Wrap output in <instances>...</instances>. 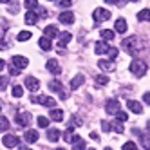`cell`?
Returning a JSON list of instances; mask_svg holds the SVG:
<instances>
[{
	"label": "cell",
	"instance_id": "ee69618b",
	"mask_svg": "<svg viewBox=\"0 0 150 150\" xmlns=\"http://www.w3.org/2000/svg\"><path fill=\"white\" fill-rule=\"evenodd\" d=\"M101 128H103V130H109V128H110V125L107 123V121H101Z\"/></svg>",
	"mask_w": 150,
	"mask_h": 150
},
{
	"label": "cell",
	"instance_id": "30bf717a",
	"mask_svg": "<svg viewBox=\"0 0 150 150\" xmlns=\"http://www.w3.org/2000/svg\"><path fill=\"white\" fill-rule=\"evenodd\" d=\"M25 87H27L31 92H36L38 87H40V81H38L35 76H27V78H25Z\"/></svg>",
	"mask_w": 150,
	"mask_h": 150
},
{
	"label": "cell",
	"instance_id": "d4e9b609",
	"mask_svg": "<svg viewBox=\"0 0 150 150\" xmlns=\"http://www.w3.org/2000/svg\"><path fill=\"white\" fill-rule=\"evenodd\" d=\"M137 20L139 22H148L150 20V9H141V11L137 13Z\"/></svg>",
	"mask_w": 150,
	"mask_h": 150
},
{
	"label": "cell",
	"instance_id": "e0dca14e",
	"mask_svg": "<svg viewBox=\"0 0 150 150\" xmlns=\"http://www.w3.org/2000/svg\"><path fill=\"white\" fill-rule=\"evenodd\" d=\"M71 38H72L71 33H60V35H58V45H60V47H65L69 42H71Z\"/></svg>",
	"mask_w": 150,
	"mask_h": 150
},
{
	"label": "cell",
	"instance_id": "8992f818",
	"mask_svg": "<svg viewBox=\"0 0 150 150\" xmlns=\"http://www.w3.org/2000/svg\"><path fill=\"white\" fill-rule=\"evenodd\" d=\"M11 62H13V67H16V69H25V67L29 65V60H27V58H24V56H20V54L13 56V58H11Z\"/></svg>",
	"mask_w": 150,
	"mask_h": 150
},
{
	"label": "cell",
	"instance_id": "b9f144b4",
	"mask_svg": "<svg viewBox=\"0 0 150 150\" xmlns=\"http://www.w3.org/2000/svg\"><path fill=\"white\" fill-rule=\"evenodd\" d=\"M9 11H11V13H16V11H18V4H16V2L11 4V6H9Z\"/></svg>",
	"mask_w": 150,
	"mask_h": 150
},
{
	"label": "cell",
	"instance_id": "277c9868",
	"mask_svg": "<svg viewBox=\"0 0 150 150\" xmlns=\"http://www.w3.org/2000/svg\"><path fill=\"white\" fill-rule=\"evenodd\" d=\"M18 141H20V139H18L16 136H13V134H6V136L2 137V145L7 146V148H15V146L18 145Z\"/></svg>",
	"mask_w": 150,
	"mask_h": 150
},
{
	"label": "cell",
	"instance_id": "f546056e",
	"mask_svg": "<svg viewBox=\"0 0 150 150\" xmlns=\"http://www.w3.org/2000/svg\"><path fill=\"white\" fill-rule=\"evenodd\" d=\"M16 40H18V42H25V40H31V33H29V31H22V33H18Z\"/></svg>",
	"mask_w": 150,
	"mask_h": 150
},
{
	"label": "cell",
	"instance_id": "44dd1931",
	"mask_svg": "<svg viewBox=\"0 0 150 150\" xmlns=\"http://www.w3.org/2000/svg\"><path fill=\"white\" fill-rule=\"evenodd\" d=\"M109 45L105 44V42H98V44L94 45V51H96V54H105V52H109Z\"/></svg>",
	"mask_w": 150,
	"mask_h": 150
},
{
	"label": "cell",
	"instance_id": "f907efd6",
	"mask_svg": "<svg viewBox=\"0 0 150 150\" xmlns=\"http://www.w3.org/2000/svg\"><path fill=\"white\" fill-rule=\"evenodd\" d=\"M60 150H63V148H60Z\"/></svg>",
	"mask_w": 150,
	"mask_h": 150
},
{
	"label": "cell",
	"instance_id": "f35d334b",
	"mask_svg": "<svg viewBox=\"0 0 150 150\" xmlns=\"http://www.w3.org/2000/svg\"><path fill=\"white\" fill-rule=\"evenodd\" d=\"M96 83H98V85H107V83H109V78H107V76H98V78H96Z\"/></svg>",
	"mask_w": 150,
	"mask_h": 150
},
{
	"label": "cell",
	"instance_id": "ab89813d",
	"mask_svg": "<svg viewBox=\"0 0 150 150\" xmlns=\"http://www.w3.org/2000/svg\"><path fill=\"white\" fill-rule=\"evenodd\" d=\"M60 6L62 7H71L72 6V0H60Z\"/></svg>",
	"mask_w": 150,
	"mask_h": 150
},
{
	"label": "cell",
	"instance_id": "603a6c76",
	"mask_svg": "<svg viewBox=\"0 0 150 150\" xmlns=\"http://www.w3.org/2000/svg\"><path fill=\"white\" fill-rule=\"evenodd\" d=\"M24 139L27 143H35V141H38V132L36 130H27L24 134Z\"/></svg>",
	"mask_w": 150,
	"mask_h": 150
},
{
	"label": "cell",
	"instance_id": "60d3db41",
	"mask_svg": "<svg viewBox=\"0 0 150 150\" xmlns=\"http://www.w3.org/2000/svg\"><path fill=\"white\" fill-rule=\"evenodd\" d=\"M107 4H117V6H123V0H105Z\"/></svg>",
	"mask_w": 150,
	"mask_h": 150
},
{
	"label": "cell",
	"instance_id": "8fae6325",
	"mask_svg": "<svg viewBox=\"0 0 150 150\" xmlns=\"http://www.w3.org/2000/svg\"><path fill=\"white\" fill-rule=\"evenodd\" d=\"M127 107H128V110H132L134 114H141V112H143V105L139 103V101L128 100V101H127Z\"/></svg>",
	"mask_w": 150,
	"mask_h": 150
},
{
	"label": "cell",
	"instance_id": "d6a6232c",
	"mask_svg": "<svg viewBox=\"0 0 150 150\" xmlns=\"http://www.w3.org/2000/svg\"><path fill=\"white\" fill-rule=\"evenodd\" d=\"M107 54H109V58H110V60L114 62V60L117 58V54H120V51H117L116 47H110V49H109V52H107Z\"/></svg>",
	"mask_w": 150,
	"mask_h": 150
},
{
	"label": "cell",
	"instance_id": "52a82bcc",
	"mask_svg": "<svg viewBox=\"0 0 150 150\" xmlns=\"http://www.w3.org/2000/svg\"><path fill=\"white\" fill-rule=\"evenodd\" d=\"M35 101L44 107H49V109H54V105H56L54 98H51V96H40V98H35Z\"/></svg>",
	"mask_w": 150,
	"mask_h": 150
},
{
	"label": "cell",
	"instance_id": "9a60e30c",
	"mask_svg": "<svg viewBox=\"0 0 150 150\" xmlns=\"http://www.w3.org/2000/svg\"><path fill=\"white\" fill-rule=\"evenodd\" d=\"M105 109H107V112H109V114H116L117 110H120V103H117L116 100H109V101H107V105H105Z\"/></svg>",
	"mask_w": 150,
	"mask_h": 150
},
{
	"label": "cell",
	"instance_id": "4fadbf2b",
	"mask_svg": "<svg viewBox=\"0 0 150 150\" xmlns=\"http://www.w3.org/2000/svg\"><path fill=\"white\" fill-rule=\"evenodd\" d=\"M45 67H47V71H49V72H52V74H58V72H60V65H58V60H54V58L47 60Z\"/></svg>",
	"mask_w": 150,
	"mask_h": 150
},
{
	"label": "cell",
	"instance_id": "7402d4cb",
	"mask_svg": "<svg viewBox=\"0 0 150 150\" xmlns=\"http://www.w3.org/2000/svg\"><path fill=\"white\" fill-rule=\"evenodd\" d=\"M83 81H85V76H83V74H76V76L71 80V89H78Z\"/></svg>",
	"mask_w": 150,
	"mask_h": 150
},
{
	"label": "cell",
	"instance_id": "3957f363",
	"mask_svg": "<svg viewBox=\"0 0 150 150\" xmlns=\"http://www.w3.org/2000/svg\"><path fill=\"white\" fill-rule=\"evenodd\" d=\"M136 42H137V36H130V38H125L123 40V49L127 51V52H136V49H137V45H136Z\"/></svg>",
	"mask_w": 150,
	"mask_h": 150
},
{
	"label": "cell",
	"instance_id": "484cf974",
	"mask_svg": "<svg viewBox=\"0 0 150 150\" xmlns=\"http://www.w3.org/2000/svg\"><path fill=\"white\" fill-rule=\"evenodd\" d=\"M38 44H40V47L44 49V51H51V47H52V45H51V40H49L47 36H42Z\"/></svg>",
	"mask_w": 150,
	"mask_h": 150
},
{
	"label": "cell",
	"instance_id": "d6986e66",
	"mask_svg": "<svg viewBox=\"0 0 150 150\" xmlns=\"http://www.w3.org/2000/svg\"><path fill=\"white\" fill-rule=\"evenodd\" d=\"M38 18H40V16H38L35 11H27V15H25V18H24V20H25V24H29V25H35V24L38 22Z\"/></svg>",
	"mask_w": 150,
	"mask_h": 150
},
{
	"label": "cell",
	"instance_id": "1f68e13d",
	"mask_svg": "<svg viewBox=\"0 0 150 150\" xmlns=\"http://www.w3.org/2000/svg\"><path fill=\"white\" fill-rule=\"evenodd\" d=\"M47 125H49V117L40 116V117H38V127H40V128H45Z\"/></svg>",
	"mask_w": 150,
	"mask_h": 150
},
{
	"label": "cell",
	"instance_id": "8d00e7d4",
	"mask_svg": "<svg viewBox=\"0 0 150 150\" xmlns=\"http://www.w3.org/2000/svg\"><path fill=\"white\" fill-rule=\"evenodd\" d=\"M123 150H139V148L136 146V143H132V141H127V143L123 145Z\"/></svg>",
	"mask_w": 150,
	"mask_h": 150
},
{
	"label": "cell",
	"instance_id": "4dcf8cb0",
	"mask_svg": "<svg viewBox=\"0 0 150 150\" xmlns=\"http://www.w3.org/2000/svg\"><path fill=\"white\" fill-rule=\"evenodd\" d=\"M9 128V121L6 120V116H0V132H4Z\"/></svg>",
	"mask_w": 150,
	"mask_h": 150
},
{
	"label": "cell",
	"instance_id": "836d02e7",
	"mask_svg": "<svg viewBox=\"0 0 150 150\" xmlns=\"http://www.w3.org/2000/svg\"><path fill=\"white\" fill-rule=\"evenodd\" d=\"M141 141H143V146L150 150V134H143V137H141Z\"/></svg>",
	"mask_w": 150,
	"mask_h": 150
},
{
	"label": "cell",
	"instance_id": "bcb514c9",
	"mask_svg": "<svg viewBox=\"0 0 150 150\" xmlns=\"http://www.w3.org/2000/svg\"><path fill=\"white\" fill-rule=\"evenodd\" d=\"M18 148H20V150H31V148H27V146H24V145H20Z\"/></svg>",
	"mask_w": 150,
	"mask_h": 150
},
{
	"label": "cell",
	"instance_id": "9c48e42d",
	"mask_svg": "<svg viewBox=\"0 0 150 150\" xmlns=\"http://www.w3.org/2000/svg\"><path fill=\"white\" fill-rule=\"evenodd\" d=\"M98 67H100L101 71H105V72H110V71L116 69V63H114L112 60H100V62H98Z\"/></svg>",
	"mask_w": 150,
	"mask_h": 150
},
{
	"label": "cell",
	"instance_id": "ac0fdd59",
	"mask_svg": "<svg viewBox=\"0 0 150 150\" xmlns=\"http://www.w3.org/2000/svg\"><path fill=\"white\" fill-rule=\"evenodd\" d=\"M49 116H51V120L52 121H63V110H60V109H51V112H49Z\"/></svg>",
	"mask_w": 150,
	"mask_h": 150
},
{
	"label": "cell",
	"instance_id": "2e32d148",
	"mask_svg": "<svg viewBox=\"0 0 150 150\" xmlns=\"http://www.w3.org/2000/svg\"><path fill=\"white\" fill-rule=\"evenodd\" d=\"M60 137H62V134H60V130H58V128H49V130H47V139H49V141L56 143Z\"/></svg>",
	"mask_w": 150,
	"mask_h": 150
},
{
	"label": "cell",
	"instance_id": "d590c367",
	"mask_svg": "<svg viewBox=\"0 0 150 150\" xmlns=\"http://www.w3.org/2000/svg\"><path fill=\"white\" fill-rule=\"evenodd\" d=\"M7 83H9V78L7 76H0V91H4L7 87Z\"/></svg>",
	"mask_w": 150,
	"mask_h": 150
},
{
	"label": "cell",
	"instance_id": "7bdbcfd3",
	"mask_svg": "<svg viewBox=\"0 0 150 150\" xmlns=\"http://www.w3.org/2000/svg\"><path fill=\"white\" fill-rule=\"evenodd\" d=\"M143 101H145V103H150V92H145V96H143Z\"/></svg>",
	"mask_w": 150,
	"mask_h": 150
},
{
	"label": "cell",
	"instance_id": "5bb4252c",
	"mask_svg": "<svg viewBox=\"0 0 150 150\" xmlns=\"http://www.w3.org/2000/svg\"><path fill=\"white\" fill-rule=\"evenodd\" d=\"M58 20H60L62 24H67V25H69V24L74 22V15H72L71 11H63L62 15H58Z\"/></svg>",
	"mask_w": 150,
	"mask_h": 150
},
{
	"label": "cell",
	"instance_id": "ba28073f",
	"mask_svg": "<svg viewBox=\"0 0 150 150\" xmlns=\"http://www.w3.org/2000/svg\"><path fill=\"white\" fill-rule=\"evenodd\" d=\"M15 121H16L20 127H29V123H31V114H29V112H20V114L15 117Z\"/></svg>",
	"mask_w": 150,
	"mask_h": 150
},
{
	"label": "cell",
	"instance_id": "4316f807",
	"mask_svg": "<svg viewBox=\"0 0 150 150\" xmlns=\"http://www.w3.org/2000/svg\"><path fill=\"white\" fill-rule=\"evenodd\" d=\"M24 6L27 7V11H33L38 7V0H24Z\"/></svg>",
	"mask_w": 150,
	"mask_h": 150
},
{
	"label": "cell",
	"instance_id": "6da1fadb",
	"mask_svg": "<svg viewBox=\"0 0 150 150\" xmlns=\"http://www.w3.org/2000/svg\"><path fill=\"white\" fill-rule=\"evenodd\" d=\"M130 72H134V76H137V78H141L143 74L146 72V63L143 62V60H132L130 62Z\"/></svg>",
	"mask_w": 150,
	"mask_h": 150
},
{
	"label": "cell",
	"instance_id": "83f0119b",
	"mask_svg": "<svg viewBox=\"0 0 150 150\" xmlns=\"http://www.w3.org/2000/svg\"><path fill=\"white\" fill-rule=\"evenodd\" d=\"M11 94H13V98H22L24 89L20 87V85H15V87H13V91H11Z\"/></svg>",
	"mask_w": 150,
	"mask_h": 150
},
{
	"label": "cell",
	"instance_id": "ffe728a7",
	"mask_svg": "<svg viewBox=\"0 0 150 150\" xmlns=\"http://www.w3.org/2000/svg\"><path fill=\"white\" fill-rule=\"evenodd\" d=\"M44 35L51 40V38H56L58 36V29H56V25H47L45 29H44Z\"/></svg>",
	"mask_w": 150,
	"mask_h": 150
},
{
	"label": "cell",
	"instance_id": "cb8c5ba5",
	"mask_svg": "<svg viewBox=\"0 0 150 150\" xmlns=\"http://www.w3.org/2000/svg\"><path fill=\"white\" fill-rule=\"evenodd\" d=\"M114 29L117 31V33H125V31H127V22H125V18H117L116 24H114Z\"/></svg>",
	"mask_w": 150,
	"mask_h": 150
},
{
	"label": "cell",
	"instance_id": "7c38bea8",
	"mask_svg": "<svg viewBox=\"0 0 150 150\" xmlns=\"http://www.w3.org/2000/svg\"><path fill=\"white\" fill-rule=\"evenodd\" d=\"M72 150H85L87 148V145H85V141L80 137V136H72Z\"/></svg>",
	"mask_w": 150,
	"mask_h": 150
},
{
	"label": "cell",
	"instance_id": "e575fe53",
	"mask_svg": "<svg viewBox=\"0 0 150 150\" xmlns=\"http://www.w3.org/2000/svg\"><path fill=\"white\" fill-rule=\"evenodd\" d=\"M116 120H117V121H127L128 116H127L125 112H121V110H117V112H116Z\"/></svg>",
	"mask_w": 150,
	"mask_h": 150
},
{
	"label": "cell",
	"instance_id": "f1b7e54d",
	"mask_svg": "<svg viewBox=\"0 0 150 150\" xmlns=\"http://www.w3.org/2000/svg\"><path fill=\"white\" fill-rule=\"evenodd\" d=\"M114 31H110V29H101V38H105V40H112L114 38Z\"/></svg>",
	"mask_w": 150,
	"mask_h": 150
},
{
	"label": "cell",
	"instance_id": "681fc988",
	"mask_svg": "<svg viewBox=\"0 0 150 150\" xmlns=\"http://www.w3.org/2000/svg\"><path fill=\"white\" fill-rule=\"evenodd\" d=\"M130 2H139V0H130Z\"/></svg>",
	"mask_w": 150,
	"mask_h": 150
},
{
	"label": "cell",
	"instance_id": "5b68a950",
	"mask_svg": "<svg viewBox=\"0 0 150 150\" xmlns=\"http://www.w3.org/2000/svg\"><path fill=\"white\" fill-rule=\"evenodd\" d=\"M49 89H51L52 92H58L62 100H65V98H67V92H65V91L62 89V83H60V81H56V80H52V81L49 83Z\"/></svg>",
	"mask_w": 150,
	"mask_h": 150
},
{
	"label": "cell",
	"instance_id": "c3c4849f",
	"mask_svg": "<svg viewBox=\"0 0 150 150\" xmlns=\"http://www.w3.org/2000/svg\"><path fill=\"white\" fill-rule=\"evenodd\" d=\"M105 150H112V148H110V146H107V148H105Z\"/></svg>",
	"mask_w": 150,
	"mask_h": 150
},
{
	"label": "cell",
	"instance_id": "74e56055",
	"mask_svg": "<svg viewBox=\"0 0 150 150\" xmlns=\"http://www.w3.org/2000/svg\"><path fill=\"white\" fill-rule=\"evenodd\" d=\"M112 128H114V130H116V132H120V134H121V132H125V130H123V127H121V123H120V121H112Z\"/></svg>",
	"mask_w": 150,
	"mask_h": 150
},
{
	"label": "cell",
	"instance_id": "7dc6e473",
	"mask_svg": "<svg viewBox=\"0 0 150 150\" xmlns=\"http://www.w3.org/2000/svg\"><path fill=\"white\" fill-rule=\"evenodd\" d=\"M7 2H11V0H0V4H7Z\"/></svg>",
	"mask_w": 150,
	"mask_h": 150
},
{
	"label": "cell",
	"instance_id": "f6af8a7d",
	"mask_svg": "<svg viewBox=\"0 0 150 150\" xmlns=\"http://www.w3.org/2000/svg\"><path fill=\"white\" fill-rule=\"evenodd\" d=\"M4 67H6V62H4V60H2V58H0V71H2V69H4Z\"/></svg>",
	"mask_w": 150,
	"mask_h": 150
},
{
	"label": "cell",
	"instance_id": "7a4b0ae2",
	"mask_svg": "<svg viewBox=\"0 0 150 150\" xmlns=\"http://www.w3.org/2000/svg\"><path fill=\"white\" fill-rule=\"evenodd\" d=\"M94 22H105V20H109L110 18V11L109 9H103V7H98V9H94Z\"/></svg>",
	"mask_w": 150,
	"mask_h": 150
}]
</instances>
